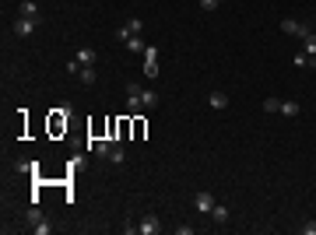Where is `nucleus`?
<instances>
[{
  "instance_id": "1a4fd4ad",
  "label": "nucleus",
  "mask_w": 316,
  "mask_h": 235,
  "mask_svg": "<svg viewBox=\"0 0 316 235\" xmlns=\"http://www.w3.org/2000/svg\"><path fill=\"white\" fill-rule=\"evenodd\" d=\"M74 60H77V63H81V67H95V49H88V46H81V49H77V53H74Z\"/></svg>"
},
{
  "instance_id": "aec40b11",
  "label": "nucleus",
  "mask_w": 316,
  "mask_h": 235,
  "mask_svg": "<svg viewBox=\"0 0 316 235\" xmlns=\"http://www.w3.org/2000/svg\"><path fill=\"white\" fill-rule=\"evenodd\" d=\"M127 49H130V53H144L148 46H144V39H141V35H134V39H127Z\"/></svg>"
},
{
  "instance_id": "f257e3e1",
  "label": "nucleus",
  "mask_w": 316,
  "mask_h": 235,
  "mask_svg": "<svg viewBox=\"0 0 316 235\" xmlns=\"http://www.w3.org/2000/svg\"><path fill=\"white\" fill-rule=\"evenodd\" d=\"M141 56H144V74H148V81H155V77H158V46L148 43V49H144Z\"/></svg>"
},
{
  "instance_id": "2eb2a0df",
  "label": "nucleus",
  "mask_w": 316,
  "mask_h": 235,
  "mask_svg": "<svg viewBox=\"0 0 316 235\" xmlns=\"http://www.w3.org/2000/svg\"><path fill=\"white\" fill-rule=\"evenodd\" d=\"M112 144H116V141H95V154H99V158H109V154H112Z\"/></svg>"
},
{
  "instance_id": "6e6552de",
  "label": "nucleus",
  "mask_w": 316,
  "mask_h": 235,
  "mask_svg": "<svg viewBox=\"0 0 316 235\" xmlns=\"http://www.w3.org/2000/svg\"><path fill=\"white\" fill-rule=\"evenodd\" d=\"M35 25H39L35 18H21V14H18V21H14V35H21V39H25V35H32V32H35Z\"/></svg>"
},
{
  "instance_id": "f8f14e48",
  "label": "nucleus",
  "mask_w": 316,
  "mask_h": 235,
  "mask_svg": "<svg viewBox=\"0 0 316 235\" xmlns=\"http://www.w3.org/2000/svg\"><path fill=\"white\" fill-rule=\"evenodd\" d=\"M292 63H295L299 70H306V67H316V56H309V53H295Z\"/></svg>"
},
{
  "instance_id": "7ed1b4c3",
  "label": "nucleus",
  "mask_w": 316,
  "mask_h": 235,
  "mask_svg": "<svg viewBox=\"0 0 316 235\" xmlns=\"http://www.w3.org/2000/svg\"><path fill=\"white\" fill-rule=\"evenodd\" d=\"M28 225H32V232H39V235H50V232H53V225H50L43 214H39V207L28 211Z\"/></svg>"
},
{
  "instance_id": "39448f33",
  "label": "nucleus",
  "mask_w": 316,
  "mask_h": 235,
  "mask_svg": "<svg viewBox=\"0 0 316 235\" xmlns=\"http://www.w3.org/2000/svg\"><path fill=\"white\" fill-rule=\"evenodd\" d=\"M137 232H141V235H158V232H162V225H158V214H144V218L137 221Z\"/></svg>"
},
{
  "instance_id": "423d86ee",
  "label": "nucleus",
  "mask_w": 316,
  "mask_h": 235,
  "mask_svg": "<svg viewBox=\"0 0 316 235\" xmlns=\"http://www.w3.org/2000/svg\"><path fill=\"white\" fill-rule=\"evenodd\" d=\"M127 112H144V105H141V85H127Z\"/></svg>"
},
{
  "instance_id": "f3484780",
  "label": "nucleus",
  "mask_w": 316,
  "mask_h": 235,
  "mask_svg": "<svg viewBox=\"0 0 316 235\" xmlns=\"http://www.w3.org/2000/svg\"><path fill=\"white\" fill-rule=\"evenodd\" d=\"M302 53H309V56H316V32H309V35L302 39Z\"/></svg>"
},
{
  "instance_id": "6ab92c4d",
  "label": "nucleus",
  "mask_w": 316,
  "mask_h": 235,
  "mask_svg": "<svg viewBox=\"0 0 316 235\" xmlns=\"http://www.w3.org/2000/svg\"><path fill=\"white\" fill-rule=\"evenodd\" d=\"M77 77H81V85H95V67H81Z\"/></svg>"
},
{
  "instance_id": "20e7f679",
  "label": "nucleus",
  "mask_w": 316,
  "mask_h": 235,
  "mask_svg": "<svg viewBox=\"0 0 316 235\" xmlns=\"http://www.w3.org/2000/svg\"><path fill=\"white\" fill-rule=\"evenodd\" d=\"M141 28H144V21H141V18H130L123 28H116V39H120V43H127V39L141 35Z\"/></svg>"
},
{
  "instance_id": "4be33fe9",
  "label": "nucleus",
  "mask_w": 316,
  "mask_h": 235,
  "mask_svg": "<svg viewBox=\"0 0 316 235\" xmlns=\"http://www.w3.org/2000/svg\"><path fill=\"white\" fill-rule=\"evenodd\" d=\"M263 109H267V112H278V109H281V102H278V98H267V102H263Z\"/></svg>"
},
{
  "instance_id": "ddd939ff",
  "label": "nucleus",
  "mask_w": 316,
  "mask_h": 235,
  "mask_svg": "<svg viewBox=\"0 0 316 235\" xmlns=\"http://www.w3.org/2000/svg\"><path fill=\"white\" fill-rule=\"evenodd\" d=\"M21 18H35V21H43V14H39V7L32 4V0H25V4H21V11H18Z\"/></svg>"
},
{
  "instance_id": "a211bd4d",
  "label": "nucleus",
  "mask_w": 316,
  "mask_h": 235,
  "mask_svg": "<svg viewBox=\"0 0 316 235\" xmlns=\"http://www.w3.org/2000/svg\"><path fill=\"white\" fill-rule=\"evenodd\" d=\"M211 218H214L218 225H225V221H228V207H225V204H214V211H211Z\"/></svg>"
},
{
  "instance_id": "5701e85b",
  "label": "nucleus",
  "mask_w": 316,
  "mask_h": 235,
  "mask_svg": "<svg viewBox=\"0 0 316 235\" xmlns=\"http://www.w3.org/2000/svg\"><path fill=\"white\" fill-rule=\"evenodd\" d=\"M299 232H302V235H316V221H306Z\"/></svg>"
},
{
  "instance_id": "412c9836",
  "label": "nucleus",
  "mask_w": 316,
  "mask_h": 235,
  "mask_svg": "<svg viewBox=\"0 0 316 235\" xmlns=\"http://www.w3.org/2000/svg\"><path fill=\"white\" fill-rule=\"evenodd\" d=\"M18 169L28 172V176H35V172H39V162H18Z\"/></svg>"
},
{
  "instance_id": "b1692460",
  "label": "nucleus",
  "mask_w": 316,
  "mask_h": 235,
  "mask_svg": "<svg viewBox=\"0 0 316 235\" xmlns=\"http://www.w3.org/2000/svg\"><path fill=\"white\" fill-rule=\"evenodd\" d=\"M218 4H221V0H201V7H204V11H214Z\"/></svg>"
},
{
  "instance_id": "4468645a",
  "label": "nucleus",
  "mask_w": 316,
  "mask_h": 235,
  "mask_svg": "<svg viewBox=\"0 0 316 235\" xmlns=\"http://www.w3.org/2000/svg\"><path fill=\"white\" fill-rule=\"evenodd\" d=\"M208 102H211V109H228V95L225 92H211Z\"/></svg>"
},
{
  "instance_id": "f03ea898",
  "label": "nucleus",
  "mask_w": 316,
  "mask_h": 235,
  "mask_svg": "<svg viewBox=\"0 0 316 235\" xmlns=\"http://www.w3.org/2000/svg\"><path fill=\"white\" fill-rule=\"evenodd\" d=\"M281 32H285V35H295V39H306L313 28L302 25V21H295V18H285V21H281Z\"/></svg>"
},
{
  "instance_id": "0eeeda50",
  "label": "nucleus",
  "mask_w": 316,
  "mask_h": 235,
  "mask_svg": "<svg viewBox=\"0 0 316 235\" xmlns=\"http://www.w3.org/2000/svg\"><path fill=\"white\" fill-rule=\"evenodd\" d=\"M214 204H218V200L211 197V193H197V197H193V207L201 211V214H211V211H214Z\"/></svg>"
},
{
  "instance_id": "9d476101",
  "label": "nucleus",
  "mask_w": 316,
  "mask_h": 235,
  "mask_svg": "<svg viewBox=\"0 0 316 235\" xmlns=\"http://www.w3.org/2000/svg\"><path fill=\"white\" fill-rule=\"evenodd\" d=\"M278 112H281V116H288V120H292V116H299V112H302V109H299V102H295V98H285V102H281V109H278Z\"/></svg>"
},
{
  "instance_id": "9b49d317",
  "label": "nucleus",
  "mask_w": 316,
  "mask_h": 235,
  "mask_svg": "<svg viewBox=\"0 0 316 235\" xmlns=\"http://www.w3.org/2000/svg\"><path fill=\"white\" fill-rule=\"evenodd\" d=\"M141 105H144V109H155V105H158V92L141 88Z\"/></svg>"
},
{
  "instance_id": "dca6fc26",
  "label": "nucleus",
  "mask_w": 316,
  "mask_h": 235,
  "mask_svg": "<svg viewBox=\"0 0 316 235\" xmlns=\"http://www.w3.org/2000/svg\"><path fill=\"white\" fill-rule=\"evenodd\" d=\"M109 162H116V165H123V162H127V151H123V144H112V154H109Z\"/></svg>"
}]
</instances>
